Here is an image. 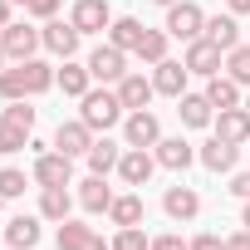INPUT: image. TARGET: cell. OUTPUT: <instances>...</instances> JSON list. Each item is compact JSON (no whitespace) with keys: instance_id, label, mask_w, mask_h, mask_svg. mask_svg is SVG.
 I'll return each instance as SVG.
<instances>
[{"instance_id":"6da1fadb","label":"cell","mask_w":250,"mask_h":250,"mask_svg":"<svg viewBox=\"0 0 250 250\" xmlns=\"http://www.w3.org/2000/svg\"><path fill=\"white\" fill-rule=\"evenodd\" d=\"M59 83V69L44 64V59H20L10 69H0V98L15 103V98H40Z\"/></svg>"},{"instance_id":"7a4b0ae2","label":"cell","mask_w":250,"mask_h":250,"mask_svg":"<svg viewBox=\"0 0 250 250\" xmlns=\"http://www.w3.org/2000/svg\"><path fill=\"white\" fill-rule=\"evenodd\" d=\"M79 118L88 123L93 133H108V128H118L123 123V98H118V88H88L83 98H79Z\"/></svg>"},{"instance_id":"3957f363","label":"cell","mask_w":250,"mask_h":250,"mask_svg":"<svg viewBox=\"0 0 250 250\" xmlns=\"http://www.w3.org/2000/svg\"><path fill=\"white\" fill-rule=\"evenodd\" d=\"M172 40H182V44H191V40H201V30H206V10L196 5V0H177V5H167V25H162Z\"/></svg>"},{"instance_id":"277c9868","label":"cell","mask_w":250,"mask_h":250,"mask_svg":"<svg viewBox=\"0 0 250 250\" xmlns=\"http://www.w3.org/2000/svg\"><path fill=\"white\" fill-rule=\"evenodd\" d=\"M44 44V35H40V25H25V20H10L5 30H0V49H5V59L10 64H20V59H35V49Z\"/></svg>"},{"instance_id":"5b68a950","label":"cell","mask_w":250,"mask_h":250,"mask_svg":"<svg viewBox=\"0 0 250 250\" xmlns=\"http://www.w3.org/2000/svg\"><path fill=\"white\" fill-rule=\"evenodd\" d=\"M123 143H128V147H157V143H162V123H157V113H152V108L128 113V118H123Z\"/></svg>"},{"instance_id":"8992f818","label":"cell","mask_w":250,"mask_h":250,"mask_svg":"<svg viewBox=\"0 0 250 250\" xmlns=\"http://www.w3.org/2000/svg\"><path fill=\"white\" fill-rule=\"evenodd\" d=\"M88 74H93V83H118L123 74H128V49L98 44V49L88 54Z\"/></svg>"},{"instance_id":"52a82bcc","label":"cell","mask_w":250,"mask_h":250,"mask_svg":"<svg viewBox=\"0 0 250 250\" xmlns=\"http://www.w3.org/2000/svg\"><path fill=\"white\" fill-rule=\"evenodd\" d=\"M40 187H69V177H74V157L69 152H35V172H30Z\"/></svg>"},{"instance_id":"ba28073f","label":"cell","mask_w":250,"mask_h":250,"mask_svg":"<svg viewBox=\"0 0 250 250\" xmlns=\"http://www.w3.org/2000/svg\"><path fill=\"white\" fill-rule=\"evenodd\" d=\"M40 35H44V49H49V54H59V59H74V54H79V40H83V35L74 30V20H59V15H54V20H44V25H40Z\"/></svg>"},{"instance_id":"9c48e42d","label":"cell","mask_w":250,"mask_h":250,"mask_svg":"<svg viewBox=\"0 0 250 250\" xmlns=\"http://www.w3.org/2000/svg\"><path fill=\"white\" fill-rule=\"evenodd\" d=\"M182 64H187L191 74H201V79H211V74H221V69H226V49H216V44H211V40L201 35V40H191V44H187V54H182Z\"/></svg>"},{"instance_id":"30bf717a","label":"cell","mask_w":250,"mask_h":250,"mask_svg":"<svg viewBox=\"0 0 250 250\" xmlns=\"http://www.w3.org/2000/svg\"><path fill=\"white\" fill-rule=\"evenodd\" d=\"M69 20H74L79 35H103V30L113 25V10H108V0H74Z\"/></svg>"},{"instance_id":"8fae6325","label":"cell","mask_w":250,"mask_h":250,"mask_svg":"<svg viewBox=\"0 0 250 250\" xmlns=\"http://www.w3.org/2000/svg\"><path fill=\"white\" fill-rule=\"evenodd\" d=\"M211 128H216L221 143L245 147V143H250V113H245V108H221V113L211 118Z\"/></svg>"},{"instance_id":"7c38bea8","label":"cell","mask_w":250,"mask_h":250,"mask_svg":"<svg viewBox=\"0 0 250 250\" xmlns=\"http://www.w3.org/2000/svg\"><path fill=\"white\" fill-rule=\"evenodd\" d=\"M157 172V157L147 152V147H128L118 157V177H123V187H147V177Z\"/></svg>"},{"instance_id":"4fadbf2b","label":"cell","mask_w":250,"mask_h":250,"mask_svg":"<svg viewBox=\"0 0 250 250\" xmlns=\"http://www.w3.org/2000/svg\"><path fill=\"white\" fill-rule=\"evenodd\" d=\"M54 147L69 152V157H88V147H93V128H88L83 118H69V123H59V128H54Z\"/></svg>"},{"instance_id":"5bb4252c","label":"cell","mask_w":250,"mask_h":250,"mask_svg":"<svg viewBox=\"0 0 250 250\" xmlns=\"http://www.w3.org/2000/svg\"><path fill=\"white\" fill-rule=\"evenodd\" d=\"M113 88H118V98H123V108H128V113L147 108V103H152V93H157V83H152L147 74H123Z\"/></svg>"},{"instance_id":"9a60e30c","label":"cell","mask_w":250,"mask_h":250,"mask_svg":"<svg viewBox=\"0 0 250 250\" xmlns=\"http://www.w3.org/2000/svg\"><path fill=\"white\" fill-rule=\"evenodd\" d=\"M152 157H157V167H167V172H187V167L196 162V147H191L187 138H162V143L152 147Z\"/></svg>"},{"instance_id":"2e32d148","label":"cell","mask_w":250,"mask_h":250,"mask_svg":"<svg viewBox=\"0 0 250 250\" xmlns=\"http://www.w3.org/2000/svg\"><path fill=\"white\" fill-rule=\"evenodd\" d=\"M187 79H191V69L177 64V59L152 64V83H157V93H167V98H182V93H187Z\"/></svg>"},{"instance_id":"e0dca14e","label":"cell","mask_w":250,"mask_h":250,"mask_svg":"<svg viewBox=\"0 0 250 250\" xmlns=\"http://www.w3.org/2000/svg\"><path fill=\"white\" fill-rule=\"evenodd\" d=\"M162 211H167L172 221H196V216H201V196H196L191 187H182V182H177V187H167Z\"/></svg>"},{"instance_id":"ac0fdd59","label":"cell","mask_w":250,"mask_h":250,"mask_svg":"<svg viewBox=\"0 0 250 250\" xmlns=\"http://www.w3.org/2000/svg\"><path fill=\"white\" fill-rule=\"evenodd\" d=\"M40 235H44V230H40V216H25V211H20V216L5 221V240H10V250H35Z\"/></svg>"},{"instance_id":"d6986e66","label":"cell","mask_w":250,"mask_h":250,"mask_svg":"<svg viewBox=\"0 0 250 250\" xmlns=\"http://www.w3.org/2000/svg\"><path fill=\"white\" fill-rule=\"evenodd\" d=\"M143 35H147V25H143V20H133V15H113V25H108V44L128 49V54H138Z\"/></svg>"},{"instance_id":"ffe728a7","label":"cell","mask_w":250,"mask_h":250,"mask_svg":"<svg viewBox=\"0 0 250 250\" xmlns=\"http://www.w3.org/2000/svg\"><path fill=\"white\" fill-rule=\"evenodd\" d=\"M206 98H211V108H216V113H221V108H245L240 83H235L230 74H211V79H206Z\"/></svg>"},{"instance_id":"44dd1931","label":"cell","mask_w":250,"mask_h":250,"mask_svg":"<svg viewBox=\"0 0 250 250\" xmlns=\"http://www.w3.org/2000/svg\"><path fill=\"white\" fill-rule=\"evenodd\" d=\"M177 113H182L187 128H211V118H216V108H211L206 93H182L177 98Z\"/></svg>"},{"instance_id":"7402d4cb","label":"cell","mask_w":250,"mask_h":250,"mask_svg":"<svg viewBox=\"0 0 250 250\" xmlns=\"http://www.w3.org/2000/svg\"><path fill=\"white\" fill-rule=\"evenodd\" d=\"M201 35H206L216 49H226V54L240 44V25H235V15H206V30H201Z\"/></svg>"},{"instance_id":"603a6c76","label":"cell","mask_w":250,"mask_h":250,"mask_svg":"<svg viewBox=\"0 0 250 250\" xmlns=\"http://www.w3.org/2000/svg\"><path fill=\"white\" fill-rule=\"evenodd\" d=\"M235 152H240V147H230V143L211 138V143H201V147H196V162H201L206 172H230V167H235Z\"/></svg>"},{"instance_id":"cb8c5ba5","label":"cell","mask_w":250,"mask_h":250,"mask_svg":"<svg viewBox=\"0 0 250 250\" xmlns=\"http://www.w3.org/2000/svg\"><path fill=\"white\" fill-rule=\"evenodd\" d=\"M79 206H83L88 216H108V206H113V187H108L103 177H88V182L79 187Z\"/></svg>"},{"instance_id":"d4e9b609","label":"cell","mask_w":250,"mask_h":250,"mask_svg":"<svg viewBox=\"0 0 250 250\" xmlns=\"http://www.w3.org/2000/svg\"><path fill=\"white\" fill-rule=\"evenodd\" d=\"M69 211H74V196H69V187H40V216L44 221H69Z\"/></svg>"},{"instance_id":"484cf974","label":"cell","mask_w":250,"mask_h":250,"mask_svg":"<svg viewBox=\"0 0 250 250\" xmlns=\"http://www.w3.org/2000/svg\"><path fill=\"white\" fill-rule=\"evenodd\" d=\"M118 157H123V147L103 133V138H93V147H88V167H93V177H108V172H118Z\"/></svg>"},{"instance_id":"4316f807","label":"cell","mask_w":250,"mask_h":250,"mask_svg":"<svg viewBox=\"0 0 250 250\" xmlns=\"http://www.w3.org/2000/svg\"><path fill=\"white\" fill-rule=\"evenodd\" d=\"M143 216H147V206H143L138 191L113 196V206H108V221H113V226H143Z\"/></svg>"},{"instance_id":"83f0119b","label":"cell","mask_w":250,"mask_h":250,"mask_svg":"<svg viewBox=\"0 0 250 250\" xmlns=\"http://www.w3.org/2000/svg\"><path fill=\"white\" fill-rule=\"evenodd\" d=\"M59 88H64V98H83V93L93 88V74H88V64H74V59H64V69H59Z\"/></svg>"},{"instance_id":"f1b7e54d","label":"cell","mask_w":250,"mask_h":250,"mask_svg":"<svg viewBox=\"0 0 250 250\" xmlns=\"http://www.w3.org/2000/svg\"><path fill=\"white\" fill-rule=\"evenodd\" d=\"M93 240H98V230H93V226H83V221H74V216H69V221H59V250H88Z\"/></svg>"},{"instance_id":"f546056e","label":"cell","mask_w":250,"mask_h":250,"mask_svg":"<svg viewBox=\"0 0 250 250\" xmlns=\"http://www.w3.org/2000/svg\"><path fill=\"white\" fill-rule=\"evenodd\" d=\"M167 44H172V35H167V30H147V35H143V44H138V59L162 64V59H167Z\"/></svg>"},{"instance_id":"4dcf8cb0","label":"cell","mask_w":250,"mask_h":250,"mask_svg":"<svg viewBox=\"0 0 250 250\" xmlns=\"http://www.w3.org/2000/svg\"><path fill=\"white\" fill-rule=\"evenodd\" d=\"M0 123H10V128H20V133H35V108H30V98H15V103H5Z\"/></svg>"},{"instance_id":"1f68e13d","label":"cell","mask_w":250,"mask_h":250,"mask_svg":"<svg viewBox=\"0 0 250 250\" xmlns=\"http://www.w3.org/2000/svg\"><path fill=\"white\" fill-rule=\"evenodd\" d=\"M226 74H230L240 88H250V44H235V49L226 54Z\"/></svg>"},{"instance_id":"d6a6232c","label":"cell","mask_w":250,"mask_h":250,"mask_svg":"<svg viewBox=\"0 0 250 250\" xmlns=\"http://www.w3.org/2000/svg\"><path fill=\"white\" fill-rule=\"evenodd\" d=\"M25 187H30V177H25L20 167H0V196H5V201L25 196Z\"/></svg>"},{"instance_id":"836d02e7","label":"cell","mask_w":250,"mask_h":250,"mask_svg":"<svg viewBox=\"0 0 250 250\" xmlns=\"http://www.w3.org/2000/svg\"><path fill=\"white\" fill-rule=\"evenodd\" d=\"M113 250H152V240H147L138 226H118V235H113Z\"/></svg>"},{"instance_id":"e575fe53","label":"cell","mask_w":250,"mask_h":250,"mask_svg":"<svg viewBox=\"0 0 250 250\" xmlns=\"http://www.w3.org/2000/svg\"><path fill=\"white\" fill-rule=\"evenodd\" d=\"M20 147H30V133H20V128H10V123H0V152H20Z\"/></svg>"},{"instance_id":"d590c367","label":"cell","mask_w":250,"mask_h":250,"mask_svg":"<svg viewBox=\"0 0 250 250\" xmlns=\"http://www.w3.org/2000/svg\"><path fill=\"white\" fill-rule=\"evenodd\" d=\"M25 10H30L35 20H54V15H59V0H30Z\"/></svg>"},{"instance_id":"8d00e7d4","label":"cell","mask_w":250,"mask_h":250,"mask_svg":"<svg viewBox=\"0 0 250 250\" xmlns=\"http://www.w3.org/2000/svg\"><path fill=\"white\" fill-rule=\"evenodd\" d=\"M152 250H191V240H182V235H157Z\"/></svg>"},{"instance_id":"74e56055","label":"cell","mask_w":250,"mask_h":250,"mask_svg":"<svg viewBox=\"0 0 250 250\" xmlns=\"http://www.w3.org/2000/svg\"><path fill=\"white\" fill-rule=\"evenodd\" d=\"M230 191H235L240 201H250V172H240V177H230Z\"/></svg>"},{"instance_id":"f35d334b","label":"cell","mask_w":250,"mask_h":250,"mask_svg":"<svg viewBox=\"0 0 250 250\" xmlns=\"http://www.w3.org/2000/svg\"><path fill=\"white\" fill-rule=\"evenodd\" d=\"M191 250H226V240H221V235H196Z\"/></svg>"},{"instance_id":"ab89813d","label":"cell","mask_w":250,"mask_h":250,"mask_svg":"<svg viewBox=\"0 0 250 250\" xmlns=\"http://www.w3.org/2000/svg\"><path fill=\"white\" fill-rule=\"evenodd\" d=\"M226 250H250V230H245V226H240V230H235V235H226Z\"/></svg>"},{"instance_id":"60d3db41","label":"cell","mask_w":250,"mask_h":250,"mask_svg":"<svg viewBox=\"0 0 250 250\" xmlns=\"http://www.w3.org/2000/svg\"><path fill=\"white\" fill-rule=\"evenodd\" d=\"M226 10L230 15H250V0H226Z\"/></svg>"},{"instance_id":"b9f144b4","label":"cell","mask_w":250,"mask_h":250,"mask_svg":"<svg viewBox=\"0 0 250 250\" xmlns=\"http://www.w3.org/2000/svg\"><path fill=\"white\" fill-rule=\"evenodd\" d=\"M10 25V0H0V30Z\"/></svg>"},{"instance_id":"7bdbcfd3","label":"cell","mask_w":250,"mask_h":250,"mask_svg":"<svg viewBox=\"0 0 250 250\" xmlns=\"http://www.w3.org/2000/svg\"><path fill=\"white\" fill-rule=\"evenodd\" d=\"M240 226H245V230H250V201H245V211H240Z\"/></svg>"},{"instance_id":"ee69618b","label":"cell","mask_w":250,"mask_h":250,"mask_svg":"<svg viewBox=\"0 0 250 250\" xmlns=\"http://www.w3.org/2000/svg\"><path fill=\"white\" fill-rule=\"evenodd\" d=\"M152 5H177V0H152Z\"/></svg>"},{"instance_id":"f6af8a7d","label":"cell","mask_w":250,"mask_h":250,"mask_svg":"<svg viewBox=\"0 0 250 250\" xmlns=\"http://www.w3.org/2000/svg\"><path fill=\"white\" fill-rule=\"evenodd\" d=\"M0 69H5V49H0Z\"/></svg>"},{"instance_id":"bcb514c9","label":"cell","mask_w":250,"mask_h":250,"mask_svg":"<svg viewBox=\"0 0 250 250\" xmlns=\"http://www.w3.org/2000/svg\"><path fill=\"white\" fill-rule=\"evenodd\" d=\"M10 5H30V0H10Z\"/></svg>"},{"instance_id":"7dc6e473","label":"cell","mask_w":250,"mask_h":250,"mask_svg":"<svg viewBox=\"0 0 250 250\" xmlns=\"http://www.w3.org/2000/svg\"><path fill=\"white\" fill-rule=\"evenodd\" d=\"M245 113H250V98H245Z\"/></svg>"}]
</instances>
